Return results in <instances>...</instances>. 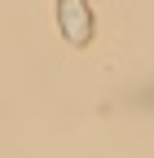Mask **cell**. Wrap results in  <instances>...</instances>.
Masks as SVG:
<instances>
[{
  "instance_id": "6da1fadb",
  "label": "cell",
  "mask_w": 154,
  "mask_h": 158,
  "mask_svg": "<svg viewBox=\"0 0 154 158\" xmlns=\"http://www.w3.org/2000/svg\"><path fill=\"white\" fill-rule=\"evenodd\" d=\"M62 13H66V35L75 40V44H84V35H88V27H79V18H84V0H62Z\"/></svg>"
}]
</instances>
